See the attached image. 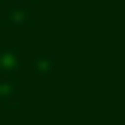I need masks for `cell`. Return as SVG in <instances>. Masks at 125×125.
I'll return each mask as SVG.
<instances>
[{
    "mask_svg": "<svg viewBox=\"0 0 125 125\" xmlns=\"http://www.w3.org/2000/svg\"><path fill=\"white\" fill-rule=\"evenodd\" d=\"M35 4L31 0H8L4 8H0V23L8 27V31H31L35 27Z\"/></svg>",
    "mask_w": 125,
    "mask_h": 125,
    "instance_id": "cell-1",
    "label": "cell"
},
{
    "mask_svg": "<svg viewBox=\"0 0 125 125\" xmlns=\"http://www.w3.org/2000/svg\"><path fill=\"white\" fill-rule=\"evenodd\" d=\"M20 62H23L20 47H0V74H20Z\"/></svg>",
    "mask_w": 125,
    "mask_h": 125,
    "instance_id": "cell-2",
    "label": "cell"
},
{
    "mask_svg": "<svg viewBox=\"0 0 125 125\" xmlns=\"http://www.w3.org/2000/svg\"><path fill=\"white\" fill-rule=\"evenodd\" d=\"M0 102H4V105H16V102H20V82H16V74H0Z\"/></svg>",
    "mask_w": 125,
    "mask_h": 125,
    "instance_id": "cell-3",
    "label": "cell"
}]
</instances>
